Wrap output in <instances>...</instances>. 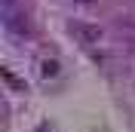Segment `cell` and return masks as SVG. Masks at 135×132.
Wrapping results in <instances>:
<instances>
[{
    "label": "cell",
    "mask_w": 135,
    "mask_h": 132,
    "mask_svg": "<svg viewBox=\"0 0 135 132\" xmlns=\"http://www.w3.org/2000/svg\"><path fill=\"white\" fill-rule=\"evenodd\" d=\"M68 28H71V37H74V40H80L83 46H95V43L101 40V28H98V25H92V22L74 18Z\"/></svg>",
    "instance_id": "obj_1"
},
{
    "label": "cell",
    "mask_w": 135,
    "mask_h": 132,
    "mask_svg": "<svg viewBox=\"0 0 135 132\" xmlns=\"http://www.w3.org/2000/svg\"><path fill=\"white\" fill-rule=\"evenodd\" d=\"M3 25H6L9 34H16V37H31L34 28H31V18L25 12H16V9H6L3 12Z\"/></svg>",
    "instance_id": "obj_2"
},
{
    "label": "cell",
    "mask_w": 135,
    "mask_h": 132,
    "mask_svg": "<svg viewBox=\"0 0 135 132\" xmlns=\"http://www.w3.org/2000/svg\"><path fill=\"white\" fill-rule=\"evenodd\" d=\"M117 34L123 37V40L135 43V18H120L117 22Z\"/></svg>",
    "instance_id": "obj_3"
},
{
    "label": "cell",
    "mask_w": 135,
    "mask_h": 132,
    "mask_svg": "<svg viewBox=\"0 0 135 132\" xmlns=\"http://www.w3.org/2000/svg\"><path fill=\"white\" fill-rule=\"evenodd\" d=\"M43 77H59V62H43Z\"/></svg>",
    "instance_id": "obj_4"
},
{
    "label": "cell",
    "mask_w": 135,
    "mask_h": 132,
    "mask_svg": "<svg viewBox=\"0 0 135 132\" xmlns=\"http://www.w3.org/2000/svg\"><path fill=\"white\" fill-rule=\"evenodd\" d=\"M71 3H89V0H71Z\"/></svg>",
    "instance_id": "obj_5"
}]
</instances>
